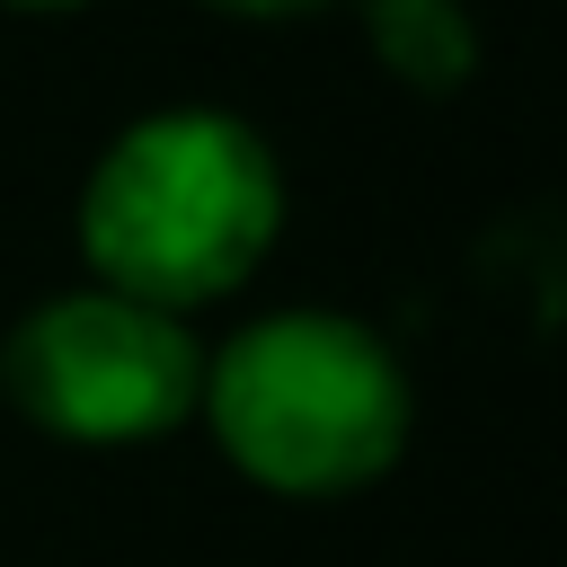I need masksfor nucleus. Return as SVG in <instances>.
Instances as JSON below:
<instances>
[{"label":"nucleus","instance_id":"f257e3e1","mask_svg":"<svg viewBox=\"0 0 567 567\" xmlns=\"http://www.w3.org/2000/svg\"><path fill=\"white\" fill-rule=\"evenodd\" d=\"M284 239L275 142L230 106L133 115L80 186V257L106 292L168 319L239 292Z\"/></svg>","mask_w":567,"mask_h":567},{"label":"nucleus","instance_id":"f03ea898","mask_svg":"<svg viewBox=\"0 0 567 567\" xmlns=\"http://www.w3.org/2000/svg\"><path fill=\"white\" fill-rule=\"evenodd\" d=\"M195 416L275 496H354L372 487L416 425L408 363L354 310H266L204 354Z\"/></svg>","mask_w":567,"mask_h":567},{"label":"nucleus","instance_id":"7ed1b4c3","mask_svg":"<svg viewBox=\"0 0 567 567\" xmlns=\"http://www.w3.org/2000/svg\"><path fill=\"white\" fill-rule=\"evenodd\" d=\"M0 399L53 443H159L204 399V346L151 301L71 284L0 337Z\"/></svg>","mask_w":567,"mask_h":567},{"label":"nucleus","instance_id":"20e7f679","mask_svg":"<svg viewBox=\"0 0 567 567\" xmlns=\"http://www.w3.org/2000/svg\"><path fill=\"white\" fill-rule=\"evenodd\" d=\"M363 35L408 89H452L478 53V27L461 0H363Z\"/></svg>","mask_w":567,"mask_h":567},{"label":"nucleus","instance_id":"39448f33","mask_svg":"<svg viewBox=\"0 0 567 567\" xmlns=\"http://www.w3.org/2000/svg\"><path fill=\"white\" fill-rule=\"evenodd\" d=\"M230 18H310V9H337V0H213Z\"/></svg>","mask_w":567,"mask_h":567},{"label":"nucleus","instance_id":"423d86ee","mask_svg":"<svg viewBox=\"0 0 567 567\" xmlns=\"http://www.w3.org/2000/svg\"><path fill=\"white\" fill-rule=\"evenodd\" d=\"M18 9H80V0H18Z\"/></svg>","mask_w":567,"mask_h":567}]
</instances>
